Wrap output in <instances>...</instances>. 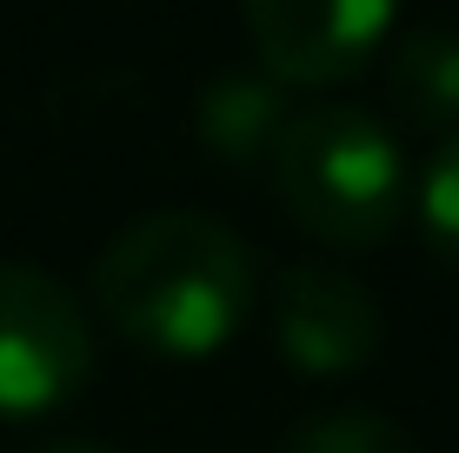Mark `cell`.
I'll list each match as a JSON object with an SVG mask.
<instances>
[{
	"instance_id": "1",
	"label": "cell",
	"mask_w": 459,
	"mask_h": 453,
	"mask_svg": "<svg viewBox=\"0 0 459 453\" xmlns=\"http://www.w3.org/2000/svg\"><path fill=\"white\" fill-rule=\"evenodd\" d=\"M260 301V260L220 213L153 207L93 260V307L134 347L167 361L220 353Z\"/></svg>"
},
{
	"instance_id": "2",
	"label": "cell",
	"mask_w": 459,
	"mask_h": 453,
	"mask_svg": "<svg viewBox=\"0 0 459 453\" xmlns=\"http://www.w3.org/2000/svg\"><path fill=\"white\" fill-rule=\"evenodd\" d=\"M266 180L280 207L326 247H373L379 233H393L413 187L393 127L346 100H313L287 114L266 153Z\"/></svg>"
},
{
	"instance_id": "3",
	"label": "cell",
	"mask_w": 459,
	"mask_h": 453,
	"mask_svg": "<svg viewBox=\"0 0 459 453\" xmlns=\"http://www.w3.org/2000/svg\"><path fill=\"white\" fill-rule=\"evenodd\" d=\"M93 373V320L47 267L0 260V420L67 407Z\"/></svg>"
},
{
	"instance_id": "4",
	"label": "cell",
	"mask_w": 459,
	"mask_h": 453,
	"mask_svg": "<svg viewBox=\"0 0 459 453\" xmlns=\"http://www.w3.org/2000/svg\"><path fill=\"white\" fill-rule=\"evenodd\" d=\"M400 0H240L247 34L280 87H326L359 74L393 34Z\"/></svg>"
},
{
	"instance_id": "5",
	"label": "cell",
	"mask_w": 459,
	"mask_h": 453,
	"mask_svg": "<svg viewBox=\"0 0 459 453\" xmlns=\"http://www.w3.org/2000/svg\"><path fill=\"white\" fill-rule=\"evenodd\" d=\"M273 334L299 373H359L386 340V314L367 280L333 260H287L273 274Z\"/></svg>"
},
{
	"instance_id": "6",
	"label": "cell",
	"mask_w": 459,
	"mask_h": 453,
	"mask_svg": "<svg viewBox=\"0 0 459 453\" xmlns=\"http://www.w3.org/2000/svg\"><path fill=\"white\" fill-rule=\"evenodd\" d=\"M287 127V87L266 67H227L200 87L194 100V134L213 161L227 167H260Z\"/></svg>"
},
{
	"instance_id": "7",
	"label": "cell",
	"mask_w": 459,
	"mask_h": 453,
	"mask_svg": "<svg viewBox=\"0 0 459 453\" xmlns=\"http://www.w3.org/2000/svg\"><path fill=\"white\" fill-rule=\"evenodd\" d=\"M386 100L426 134L459 127V27H413L386 54Z\"/></svg>"
},
{
	"instance_id": "8",
	"label": "cell",
	"mask_w": 459,
	"mask_h": 453,
	"mask_svg": "<svg viewBox=\"0 0 459 453\" xmlns=\"http://www.w3.org/2000/svg\"><path fill=\"white\" fill-rule=\"evenodd\" d=\"M280 453H420L413 433L400 427L393 414H373V407H326V414H307L287 427Z\"/></svg>"
},
{
	"instance_id": "9",
	"label": "cell",
	"mask_w": 459,
	"mask_h": 453,
	"mask_svg": "<svg viewBox=\"0 0 459 453\" xmlns=\"http://www.w3.org/2000/svg\"><path fill=\"white\" fill-rule=\"evenodd\" d=\"M406 207L420 213L426 247L459 267V134H446L426 153V167L413 174V187H406Z\"/></svg>"
},
{
	"instance_id": "10",
	"label": "cell",
	"mask_w": 459,
	"mask_h": 453,
	"mask_svg": "<svg viewBox=\"0 0 459 453\" xmlns=\"http://www.w3.org/2000/svg\"><path fill=\"white\" fill-rule=\"evenodd\" d=\"M34 453H114V447H100V440H47Z\"/></svg>"
}]
</instances>
